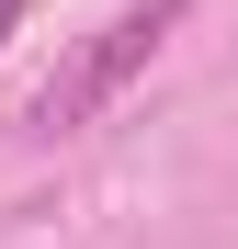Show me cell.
Instances as JSON below:
<instances>
[{
    "label": "cell",
    "instance_id": "6da1fadb",
    "mask_svg": "<svg viewBox=\"0 0 238 249\" xmlns=\"http://www.w3.org/2000/svg\"><path fill=\"white\" fill-rule=\"evenodd\" d=\"M170 12H182V0H136V12H113V23H102V46L79 57L68 79H46V91H34V124L57 136V124H79L91 102H113V79H125V68L159 46V34H170Z\"/></svg>",
    "mask_w": 238,
    "mask_h": 249
},
{
    "label": "cell",
    "instance_id": "7a4b0ae2",
    "mask_svg": "<svg viewBox=\"0 0 238 249\" xmlns=\"http://www.w3.org/2000/svg\"><path fill=\"white\" fill-rule=\"evenodd\" d=\"M12 23H23V0H0V34H12Z\"/></svg>",
    "mask_w": 238,
    "mask_h": 249
}]
</instances>
